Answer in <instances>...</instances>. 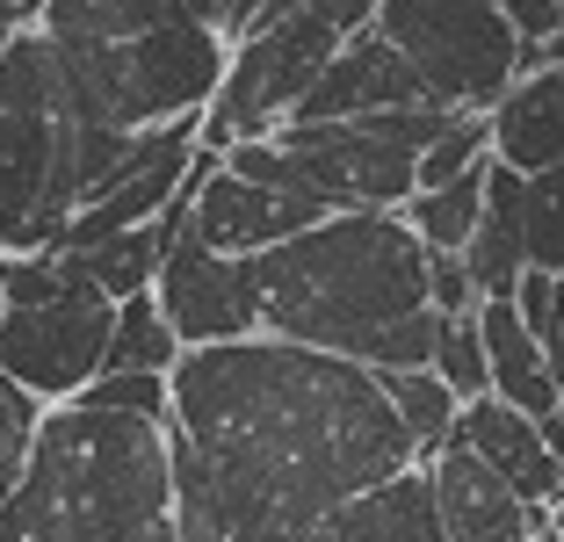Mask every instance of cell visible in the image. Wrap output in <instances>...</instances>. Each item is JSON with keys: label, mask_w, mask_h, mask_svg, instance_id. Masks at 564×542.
Segmentation results:
<instances>
[{"label": "cell", "mask_w": 564, "mask_h": 542, "mask_svg": "<svg viewBox=\"0 0 564 542\" xmlns=\"http://www.w3.org/2000/svg\"><path fill=\"white\" fill-rule=\"evenodd\" d=\"M166 456L188 542H297L420 470L383 377L268 333L182 355Z\"/></svg>", "instance_id": "obj_1"}, {"label": "cell", "mask_w": 564, "mask_h": 542, "mask_svg": "<svg viewBox=\"0 0 564 542\" xmlns=\"http://www.w3.org/2000/svg\"><path fill=\"white\" fill-rule=\"evenodd\" d=\"M253 318L268 340L362 361L369 340L427 304V247L399 210H340L304 239L247 261Z\"/></svg>", "instance_id": "obj_2"}, {"label": "cell", "mask_w": 564, "mask_h": 542, "mask_svg": "<svg viewBox=\"0 0 564 542\" xmlns=\"http://www.w3.org/2000/svg\"><path fill=\"white\" fill-rule=\"evenodd\" d=\"M0 542H188L166 427L131 412L51 405L30 477L0 507Z\"/></svg>", "instance_id": "obj_3"}, {"label": "cell", "mask_w": 564, "mask_h": 542, "mask_svg": "<svg viewBox=\"0 0 564 542\" xmlns=\"http://www.w3.org/2000/svg\"><path fill=\"white\" fill-rule=\"evenodd\" d=\"M377 36L420 73L442 109L492 116L521 80V36L499 0H383Z\"/></svg>", "instance_id": "obj_4"}, {"label": "cell", "mask_w": 564, "mask_h": 542, "mask_svg": "<svg viewBox=\"0 0 564 542\" xmlns=\"http://www.w3.org/2000/svg\"><path fill=\"white\" fill-rule=\"evenodd\" d=\"M333 58H340V36L312 8L275 22V30H247L232 44V66H225V87H217L210 116H203V145L232 152L247 138H275L304 109V95L318 87V73Z\"/></svg>", "instance_id": "obj_5"}, {"label": "cell", "mask_w": 564, "mask_h": 542, "mask_svg": "<svg viewBox=\"0 0 564 542\" xmlns=\"http://www.w3.org/2000/svg\"><path fill=\"white\" fill-rule=\"evenodd\" d=\"M109 340H117V296H101L87 275L66 268V282L44 304H8L0 369L44 405H73L109 369Z\"/></svg>", "instance_id": "obj_6"}, {"label": "cell", "mask_w": 564, "mask_h": 542, "mask_svg": "<svg viewBox=\"0 0 564 542\" xmlns=\"http://www.w3.org/2000/svg\"><path fill=\"white\" fill-rule=\"evenodd\" d=\"M225 66H232V36L203 30V22H166V30L123 44V131L210 116Z\"/></svg>", "instance_id": "obj_7"}, {"label": "cell", "mask_w": 564, "mask_h": 542, "mask_svg": "<svg viewBox=\"0 0 564 542\" xmlns=\"http://www.w3.org/2000/svg\"><path fill=\"white\" fill-rule=\"evenodd\" d=\"M333 210L304 196H282V188H261V181H239L225 166V152L203 145L196 181H188V239H203L210 253H232V261H253V253H275L290 239H304L312 225H326Z\"/></svg>", "instance_id": "obj_8"}, {"label": "cell", "mask_w": 564, "mask_h": 542, "mask_svg": "<svg viewBox=\"0 0 564 542\" xmlns=\"http://www.w3.org/2000/svg\"><path fill=\"white\" fill-rule=\"evenodd\" d=\"M152 296H160L166 326L182 333V347H225V340H253V333H261L253 290H247V261L210 253L203 239H188V231L174 239Z\"/></svg>", "instance_id": "obj_9"}, {"label": "cell", "mask_w": 564, "mask_h": 542, "mask_svg": "<svg viewBox=\"0 0 564 542\" xmlns=\"http://www.w3.org/2000/svg\"><path fill=\"white\" fill-rule=\"evenodd\" d=\"M434 477V513H442V542H550V507L529 499L478 456V448L448 442L434 463H420Z\"/></svg>", "instance_id": "obj_10"}, {"label": "cell", "mask_w": 564, "mask_h": 542, "mask_svg": "<svg viewBox=\"0 0 564 542\" xmlns=\"http://www.w3.org/2000/svg\"><path fill=\"white\" fill-rule=\"evenodd\" d=\"M51 166H58V123L0 116V253H58L73 217L51 203Z\"/></svg>", "instance_id": "obj_11"}, {"label": "cell", "mask_w": 564, "mask_h": 542, "mask_svg": "<svg viewBox=\"0 0 564 542\" xmlns=\"http://www.w3.org/2000/svg\"><path fill=\"white\" fill-rule=\"evenodd\" d=\"M420 101H434L427 87H420V73L369 30V36H348V44H340V58L318 73V87L304 95V109L290 116V123H362V116L420 109Z\"/></svg>", "instance_id": "obj_12"}, {"label": "cell", "mask_w": 564, "mask_h": 542, "mask_svg": "<svg viewBox=\"0 0 564 542\" xmlns=\"http://www.w3.org/2000/svg\"><path fill=\"white\" fill-rule=\"evenodd\" d=\"M456 442L478 448L485 463H492L507 485H514L529 507H557L564 499V456L550 448L543 420H529V412H514L507 398H478V405H464V427H456Z\"/></svg>", "instance_id": "obj_13"}, {"label": "cell", "mask_w": 564, "mask_h": 542, "mask_svg": "<svg viewBox=\"0 0 564 542\" xmlns=\"http://www.w3.org/2000/svg\"><path fill=\"white\" fill-rule=\"evenodd\" d=\"M492 160H507L514 174L564 166V66L521 73L507 87V101L492 109Z\"/></svg>", "instance_id": "obj_14"}, {"label": "cell", "mask_w": 564, "mask_h": 542, "mask_svg": "<svg viewBox=\"0 0 564 542\" xmlns=\"http://www.w3.org/2000/svg\"><path fill=\"white\" fill-rule=\"evenodd\" d=\"M478 326H485V355H492V398H507V405L529 412V420L564 412V391H557V377H550V355H543V340H535V326L521 318L514 296H485Z\"/></svg>", "instance_id": "obj_15"}, {"label": "cell", "mask_w": 564, "mask_h": 542, "mask_svg": "<svg viewBox=\"0 0 564 542\" xmlns=\"http://www.w3.org/2000/svg\"><path fill=\"white\" fill-rule=\"evenodd\" d=\"M297 542H442V513H434V477L427 470H405L377 492L348 499L340 513L312 528Z\"/></svg>", "instance_id": "obj_16"}, {"label": "cell", "mask_w": 564, "mask_h": 542, "mask_svg": "<svg viewBox=\"0 0 564 542\" xmlns=\"http://www.w3.org/2000/svg\"><path fill=\"white\" fill-rule=\"evenodd\" d=\"M464 261L478 275V296H514L521 275H529V174H514L507 160H492L485 217H478V239H470Z\"/></svg>", "instance_id": "obj_17"}, {"label": "cell", "mask_w": 564, "mask_h": 542, "mask_svg": "<svg viewBox=\"0 0 564 542\" xmlns=\"http://www.w3.org/2000/svg\"><path fill=\"white\" fill-rule=\"evenodd\" d=\"M182 22L174 0H44L36 30L66 44H138V36Z\"/></svg>", "instance_id": "obj_18"}, {"label": "cell", "mask_w": 564, "mask_h": 542, "mask_svg": "<svg viewBox=\"0 0 564 542\" xmlns=\"http://www.w3.org/2000/svg\"><path fill=\"white\" fill-rule=\"evenodd\" d=\"M485 181H492V166H478V174H464V181H448V188H420L399 217L420 231V247H427V253H470L478 217H485Z\"/></svg>", "instance_id": "obj_19"}, {"label": "cell", "mask_w": 564, "mask_h": 542, "mask_svg": "<svg viewBox=\"0 0 564 542\" xmlns=\"http://www.w3.org/2000/svg\"><path fill=\"white\" fill-rule=\"evenodd\" d=\"M182 333L166 326L160 296H131V304H117V340H109V369L117 377H174L182 369Z\"/></svg>", "instance_id": "obj_20"}, {"label": "cell", "mask_w": 564, "mask_h": 542, "mask_svg": "<svg viewBox=\"0 0 564 542\" xmlns=\"http://www.w3.org/2000/svg\"><path fill=\"white\" fill-rule=\"evenodd\" d=\"M0 116L58 123V51L44 30H15V44L0 58Z\"/></svg>", "instance_id": "obj_21"}, {"label": "cell", "mask_w": 564, "mask_h": 542, "mask_svg": "<svg viewBox=\"0 0 564 542\" xmlns=\"http://www.w3.org/2000/svg\"><path fill=\"white\" fill-rule=\"evenodd\" d=\"M383 391H391V412H399L405 434H413L420 463H434L448 442H456V427H464V398L448 391L434 369H405V377H383Z\"/></svg>", "instance_id": "obj_22"}, {"label": "cell", "mask_w": 564, "mask_h": 542, "mask_svg": "<svg viewBox=\"0 0 564 542\" xmlns=\"http://www.w3.org/2000/svg\"><path fill=\"white\" fill-rule=\"evenodd\" d=\"M44 398H30L8 369H0V507L15 499V485L30 477V456H36V434H44Z\"/></svg>", "instance_id": "obj_23"}, {"label": "cell", "mask_w": 564, "mask_h": 542, "mask_svg": "<svg viewBox=\"0 0 564 542\" xmlns=\"http://www.w3.org/2000/svg\"><path fill=\"white\" fill-rule=\"evenodd\" d=\"M434 377H442L448 391L464 398V405L492 398V355H485V326H478V312H470V318H442V347H434Z\"/></svg>", "instance_id": "obj_24"}, {"label": "cell", "mask_w": 564, "mask_h": 542, "mask_svg": "<svg viewBox=\"0 0 564 542\" xmlns=\"http://www.w3.org/2000/svg\"><path fill=\"white\" fill-rule=\"evenodd\" d=\"M478 166H492V116L456 109V123H448L427 145V160H420V188H448V181L478 174Z\"/></svg>", "instance_id": "obj_25"}, {"label": "cell", "mask_w": 564, "mask_h": 542, "mask_svg": "<svg viewBox=\"0 0 564 542\" xmlns=\"http://www.w3.org/2000/svg\"><path fill=\"white\" fill-rule=\"evenodd\" d=\"M73 405H87V412H131V420L166 427V420H174V377H117V369H101Z\"/></svg>", "instance_id": "obj_26"}, {"label": "cell", "mask_w": 564, "mask_h": 542, "mask_svg": "<svg viewBox=\"0 0 564 542\" xmlns=\"http://www.w3.org/2000/svg\"><path fill=\"white\" fill-rule=\"evenodd\" d=\"M529 268L564 275V166L529 174Z\"/></svg>", "instance_id": "obj_27"}, {"label": "cell", "mask_w": 564, "mask_h": 542, "mask_svg": "<svg viewBox=\"0 0 564 542\" xmlns=\"http://www.w3.org/2000/svg\"><path fill=\"white\" fill-rule=\"evenodd\" d=\"M427 304L442 318H470L485 304V296H478V275H470L464 253H427Z\"/></svg>", "instance_id": "obj_28"}, {"label": "cell", "mask_w": 564, "mask_h": 542, "mask_svg": "<svg viewBox=\"0 0 564 542\" xmlns=\"http://www.w3.org/2000/svg\"><path fill=\"white\" fill-rule=\"evenodd\" d=\"M499 15L514 22L521 44H543V36L564 30V0H499Z\"/></svg>", "instance_id": "obj_29"}, {"label": "cell", "mask_w": 564, "mask_h": 542, "mask_svg": "<svg viewBox=\"0 0 564 542\" xmlns=\"http://www.w3.org/2000/svg\"><path fill=\"white\" fill-rule=\"evenodd\" d=\"M312 15L326 22V30L340 36V44H348V36H369V30H377L383 0H312Z\"/></svg>", "instance_id": "obj_30"}, {"label": "cell", "mask_w": 564, "mask_h": 542, "mask_svg": "<svg viewBox=\"0 0 564 542\" xmlns=\"http://www.w3.org/2000/svg\"><path fill=\"white\" fill-rule=\"evenodd\" d=\"M174 8H182V22H203V30L239 44V0H174Z\"/></svg>", "instance_id": "obj_31"}, {"label": "cell", "mask_w": 564, "mask_h": 542, "mask_svg": "<svg viewBox=\"0 0 564 542\" xmlns=\"http://www.w3.org/2000/svg\"><path fill=\"white\" fill-rule=\"evenodd\" d=\"M543 355H550V377H557V391H564V275H557V290H550V318H543Z\"/></svg>", "instance_id": "obj_32"}, {"label": "cell", "mask_w": 564, "mask_h": 542, "mask_svg": "<svg viewBox=\"0 0 564 542\" xmlns=\"http://www.w3.org/2000/svg\"><path fill=\"white\" fill-rule=\"evenodd\" d=\"M543 66H564V30L543 36V44H521V73H543Z\"/></svg>", "instance_id": "obj_33"}, {"label": "cell", "mask_w": 564, "mask_h": 542, "mask_svg": "<svg viewBox=\"0 0 564 542\" xmlns=\"http://www.w3.org/2000/svg\"><path fill=\"white\" fill-rule=\"evenodd\" d=\"M543 434H550V448L564 456V412H550V420H543Z\"/></svg>", "instance_id": "obj_34"}, {"label": "cell", "mask_w": 564, "mask_h": 542, "mask_svg": "<svg viewBox=\"0 0 564 542\" xmlns=\"http://www.w3.org/2000/svg\"><path fill=\"white\" fill-rule=\"evenodd\" d=\"M261 15V0H239V36H247V22Z\"/></svg>", "instance_id": "obj_35"}, {"label": "cell", "mask_w": 564, "mask_h": 542, "mask_svg": "<svg viewBox=\"0 0 564 542\" xmlns=\"http://www.w3.org/2000/svg\"><path fill=\"white\" fill-rule=\"evenodd\" d=\"M0 318H8V253H0Z\"/></svg>", "instance_id": "obj_36"}, {"label": "cell", "mask_w": 564, "mask_h": 542, "mask_svg": "<svg viewBox=\"0 0 564 542\" xmlns=\"http://www.w3.org/2000/svg\"><path fill=\"white\" fill-rule=\"evenodd\" d=\"M550 528H557V535H564V499H557V507H550ZM557 535H550V542H557Z\"/></svg>", "instance_id": "obj_37"}, {"label": "cell", "mask_w": 564, "mask_h": 542, "mask_svg": "<svg viewBox=\"0 0 564 542\" xmlns=\"http://www.w3.org/2000/svg\"><path fill=\"white\" fill-rule=\"evenodd\" d=\"M8 44H15V30H8V22H0V58H8Z\"/></svg>", "instance_id": "obj_38"}, {"label": "cell", "mask_w": 564, "mask_h": 542, "mask_svg": "<svg viewBox=\"0 0 564 542\" xmlns=\"http://www.w3.org/2000/svg\"><path fill=\"white\" fill-rule=\"evenodd\" d=\"M557 542H564V535H557Z\"/></svg>", "instance_id": "obj_39"}]
</instances>
